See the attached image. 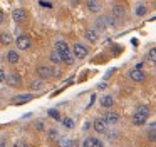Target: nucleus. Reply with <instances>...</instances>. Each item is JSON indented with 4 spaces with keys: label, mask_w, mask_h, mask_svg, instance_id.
<instances>
[{
    "label": "nucleus",
    "mask_w": 156,
    "mask_h": 147,
    "mask_svg": "<svg viewBox=\"0 0 156 147\" xmlns=\"http://www.w3.org/2000/svg\"><path fill=\"white\" fill-rule=\"evenodd\" d=\"M148 117H149V109L144 105H141V107H138V110H136L134 114H133L131 122H133V125H143V124L148 120Z\"/></svg>",
    "instance_id": "f257e3e1"
},
{
    "label": "nucleus",
    "mask_w": 156,
    "mask_h": 147,
    "mask_svg": "<svg viewBox=\"0 0 156 147\" xmlns=\"http://www.w3.org/2000/svg\"><path fill=\"white\" fill-rule=\"evenodd\" d=\"M37 74L42 80L44 79H51L54 77V67H49V65H39L37 67Z\"/></svg>",
    "instance_id": "f03ea898"
},
{
    "label": "nucleus",
    "mask_w": 156,
    "mask_h": 147,
    "mask_svg": "<svg viewBox=\"0 0 156 147\" xmlns=\"http://www.w3.org/2000/svg\"><path fill=\"white\" fill-rule=\"evenodd\" d=\"M15 43H17L19 50H27V49H30L32 40H30V37H27V35H19L17 40H15Z\"/></svg>",
    "instance_id": "7ed1b4c3"
},
{
    "label": "nucleus",
    "mask_w": 156,
    "mask_h": 147,
    "mask_svg": "<svg viewBox=\"0 0 156 147\" xmlns=\"http://www.w3.org/2000/svg\"><path fill=\"white\" fill-rule=\"evenodd\" d=\"M72 55H74L76 59H84V57L87 55V49H86L82 43H74V47H72Z\"/></svg>",
    "instance_id": "20e7f679"
},
{
    "label": "nucleus",
    "mask_w": 156,
    "mask_h": 147,
    "mask_svg": "<svg viewBox=\"0 0 156 147\" xmlns=\"http://www.w3.org/2000/svg\"><path fill=\"white\" fill-rule=\"evenodd\" d=\"M54 49H55V52H57L59 55L69 53V45H67V42H64V40H57V42L54 43Z\"/></svg>",
    "instance_id": "39448f33"
},
{
    "label": "nucleus",
    "mask_w": 156,
    "mask_h": 147,
    "mask_svg": "<svg viewBox=\"0 0 156 147\" xmlns=\"http://www.w3.org/2000/svg\"><path fill=\"white\" fill-rule=\"evenodd\" d=\"M12 19H14L17 23H20V22H24V20L27 19V13H25L24 9H15L14 12H12Z\"/></svg>",
    "instance_id": "423d86ee"
},
{
    "label": "nucleus",
    "mask_w": 156,
    "mask_h": 147,
    "mask_svg": "<svg viewBox=\"0 0 156 147\" xmlns=\"http://www.w3.org/2000/svg\"><path fill=\"white\" fill-rule=\"evenodd\" d=\"M82 147H102V142L99 139H96V137H87L82 142Z\"/></svg>",
    "instance_id": "0eeeda50"
},
{
    "label": "nucleus",
    "mask_w": 156,
    "mask_h": 147,
    "mask_svg": "<svg viewBox=\"0 0 156 147\" xmlns=\"http://www.w3.org/2000/svg\"><path fill=\"white\" fill-rule=\"evenodd\" d=\"M129 79L134 80V82H143V80H144V74L139 69H133L131 72H129Z\"/></svg>",
    "instance_id": "6e6552de"
},
{
    "label": "nucleus",
    "mask_w": 156,
    "mask_h": 147,
    "mask_svg": "<svg viewBox=\"0 0 156 147\" xmlns=\"http://www.w3.org/2000/svg\"><path fill=\"white\" fill-rule=\"evenodd\" d=\"M5 80H7L9 85H19V84H20V75L15 74V72H10V74L5 75Z\"/></svg>",
    "instance_id": "1a4fd4ad"
},
{
    "label": "nucleus",
    "mask_w": 156,
    "mask_h": 147,
    "mask_svg": "<svg viewBox=\"0 0 156 147\" xmlns=\"http://www.w3.org/2000/svg\"><path fill=\"white\" fill-rule=\"evenodd\" d=\"M106 125H108V124H106V120L101 119V117L94 120V130L98 134H104L106 132Z\"/></svg>",
    "instance_id": "9d476101"
},
{
    "label": "nucleus",
    "mask_w": 156,
    "mask_h": 147,
    "mask_svg": "<svg viewBox=\"0 0 156 147\" xmlns=\"http://www.w3.org/2000/svg\"><path fill=\"white\" fill-rule=\"evenodd\" d=\"M32 99V95L30 94H20V95H17V97H14L12 99V104H25V102H29V100Z\"/></svg>",
    "instance_id": "9b49d317"
},
{
    "label": "nucleus",
    "mask_w": 156,
    "mask_h": 147,
    "mask_svg": "<svg viewBox=\"0 0 156 147\" xmlns=\"http://www.w3.org/2000/svg\"><path fill=\"white\" fill-rule=\"evenodd\" d=\"M20 60V55H19L17 50H9L7 52V62L9 63H17Z\"/></svg>",
    "instance_id": "f8f14e48"
},
{
    "label": "nucleus",
    "mask_w": 156,
    "mask_h": 147,
    "mask_svg": "<svg viewBox=\"0 0 156 147\" xmlns=\"http://www.w3.org/2000/svg\"><path fill=\"white\" fill-rule=\"evenodd\" d=\"M101 105L104 107V109H111V107L114 105V99H112L111 95H102L101 97Z\"/></svg>",
    "instance_id": "ddd939ff"
},
{
    "label": "nucleus",
    "mask_w": 156,
    "mask_h": 147,
    "mask_svg": "<svg viewBox=\"0 0 156 147\" xmlns=\"http://www.w3.org/2000/svg\"><path fill=\"white\" fill-rule=\"evenodd\" d=\"M104 120H106V124H116L119 120V115L116 112H108L104 115Z\"/></svg>",
    "instance_id": "4468645a"
},
{
    "label": "nucleus",
    "mask_w": 156,
    "mask_h": 147,
    "mask_svg": "<svg viewBox=\"0 0 156 147\" xmlns=\"http://www.w3.org/2000/svg\"><path fill=\"white\" fill-rule=\"evenodd\" d=\"M86 39H87L89 42L96 43V42H98V39H99V35H98V32H96L94 29H89L87 32H86Z\"/></svg>",
    "instance_id": "2eb2a0df"
},
{
    "label": "nucleus",
    "mask_w": 156,
    "mask_h": 147,
    "mask_svg": "<svg viewBox=\"0 0 156 147\" xmlns=\"http://www.w3.org/2000/svg\"><path fill=\"white\" fill-rule=\"evenodd\" d=\"M0 43H2V45H10L12 43V35L9 32H2L0 33Z\"/></svg>",
    "instance_id": "dca6fc26"
},
{
    "label": "nucleus",
    "mask_w": 156,
    "mask_h": 147,
    "mask_svg": "<svg viewBox=\"0 0 156 147\" xmlns=\"http://www.w3.org/2000/svg\"><path fill=\"white\" fill-rule=\"evenodd\" d=\"M112 13H114V17H124L126 10H124V7H121V5H114L112 7Z\"/></svg>",
    "instance_id": "f3484780"
},
{
    "label": "nucleus",
    "mask_w": 156,
    "mask_h": 147,
    "mask_svg": "<svg viewBox=\"0 0 156 147\" xmlns=\"http://www.w3.org/2000/svg\"><path fill=\"white\" fill-rule=\"evenodd\" d=\"M87 9L91 10V12H98V10H99L98 0H87Z\"/></svg>",
    "instance_id": "a211bd4d"
},
{
    "label": "nucleus",
    "mask_w": 156,
    "mask_h": 147,
    "mask_svg": "<svg viewBox=\"0 0 156 147\" xmlns=\"http://www.w3.org/2000/svg\"><path fill=\"white\" fill-rule=\"evenodd\" d=\"M42 87H44V82H42V79H37V80H32V82H30V89L39 90V89H42Z\"/></svg>",
    "instance_id": "6ab92c4d"
},
{
    "label": "nucleus",
    "mask_w": 156,
    "mask_h": 147,
    "mask_svg": "<svg viewBox=\"0 0 156 147\" xmlns=\"http://www.w3.org/2000/svg\"><path fill=\"white\" fill-rule=\"evenodd\" d=\"M62 124H64L66 129H72V127H74V120H72L71 117H64V119H62Z\"/></svg>",
    "instance_id": "aec40b11"
},
{
    "label": "nucleus",
    "mask_w": 156,
    "mask_h": 147,
    "mask_svg": "<svg viewBox=\"0 0 156 147\" xmlns=\"http://www.w3.org/2000/svg\"><path fill=\"white\" fill-rule=\"evenodd\" d=\"M49 59H51L52 63H61V62H62V60H61V55H59L57 52H52L51 55H49Z\"/></svg>",
    "instance_id": "412c9836"
},
{
    "label": "nucleus",
    "mask_w": 156,
    "mask_h": 147,
    "mask_svg": "<svg viewBox=\"0 0 156 147\" xmlns=\"http://www.w3.org/2000/svg\"><path fill=\"white\" fill-rule=\"evenodd\" d=\"M148 59H149V62L156 63V47H153V49L148 52Z\"/></svg>",
    "instance_id": "4be33fe9"
},
{
    "label": "nucleus",
    "mask_w": 156,
    "mask_h": 147,
    "mask_svg": "<svg viewBox=\"0 0 156 147\" xmlns=\"http://www.w3.org/2000/svg\"><path fill=\"white\" fill-rule=\"evenodd\" d=\"M57 137H59V134H57V130H55V129L49 130V139H51V140H55Z\"/></svg>",
    "instance_id": "5701e85b"
},
{
    "label": "nucleus",
    "mask_w": 156,
    "mask_h": 147,
    "mask_svg": "<svg viewBox=\"0 0 156 147\" xmlns=\"http://www.w3.org/2000/svg\"><path fill=\"white\" fill-rule=\"evenodd\" d=\"M146 13V7H143V5H139L138 9H136V15L138 17H143Z\"/></svg>",
    "instance_id": "b1692460"
},
{
    "label": "nucleus",
    "mask_w": 156,
    "mask_h": 147,
    "mask_svg": "<svg viewBox=\"0 0 156 147\" xmlns=\"http://www.w3.org/2000/svg\"><path fill=\"white\" fill-rule=\"evenodd\" d=\"M49 115H51V117H54V119H61V115H59V112H57V110H49Z\"/></svg>",
    "instance_id": "393cba45"
},
{
    "label": "nucleus",
    "mask_w": 156,
    "mask_h": 147,
    "mask_svg": "<svg viewBox=\"0 0 156 147\" xmlns=\"http://www.w3.org/2000/svg\"><path fill=\"white\" fill-rule=\"evenodd\" d=\"M148 139L149 140H156V132H154V130H149V132H148Z\"/></svg>",
    "instance_id": "a878e982"
},
{
    "label": "nucleus",
    "mask_w": 156,
    "mask_h": 147,
    "mask_svg": "<svg viewBox=\"0 0 156 147\" xmlns=\"http://www.w3.org/2000/svg\"><path fill=\"white\" fill-rule=\"evenodd\" d=\"M98 25L102 27V29H106V20L104 19H98Z\"/></svg>",
    "instance_id": "bb28decb"
},
{
    "label": "nucleus",
    "mask_w": 156,
    "mask_h": 147,
    "mask_svg": "<svg viewBox=\"0 0 156 147\" xmlns=\"http://www.w3.org/2000/svg\"><path fill=\"white\" fill-rule=\"evenodd\" d=\"M41 5H42V7H49V9H51L52 3H51V2H47V0H41Z\"/></svg>",
    "instance_id": "cd10ccee"
},
{
    "label": "nucleus",
    "mask_w": 156,
    "mask_h": 147,
    "mask_svg": "<svg viewBox=\"0 0 156 147\" xmlns=\"http://www.w3.org/2000/svg\"><path fill=\"white\" fill-rule=\"evenodd\" d=\"M35 129H37V130H42V129H44V125H42L41 120H37V122H35Z\"/></svg>",
    "instance_id": "c85d7f7f"
},
{
    "label": "nucleus",
    "mask_w": 156,
    "mask_h": 147,
    "mask_svg": "<svg viewBox=\"0 0 156 147\" xmlns=\"http://www.w3.org/2000/svg\"><path fill=\"white\" fill-rule=\"evenodd\" d=\"M5 75H7V74H5L4 70L0 69V82H4V80H5Z\"/></svg>",
    "instance_id": "c756f323"
},
{
    "label": "nucleus",
    "mask_w": 156,
    "mask_h": 147,
    "mask_svg": "<svg viewBox=\"0 0 156 147\" xmlns=\"http://www.w3.org/2000/svg\"><path fill=\"white\" fill-rule=\"evenodd\" d=\"M4 20H5V15H4V12H2V9H0V23H4Z\"/></svg>",
    "instance_id": "7c9ffc66"
},
{
    "label": "nucleus",
    "mask_w": 156,
    "mask_h": 147,
    "mask_svg": "<svg viewBox=\"0 0 156 147\" xmlns=\"http://www.w3.org/2000/svg\"><path fill=\"white\" fill-rule=\"evenodd\" d=\"M15 147H30V145H27V144H15Z\"/></svg>",
    "instance_id": "2f4dec72"
},
{
    "label": "nucleus",
    "mask_w": 156,
    "mask_h": 147,
    "mask_svg": "<svg viewBox=\"0 0 156 147\" xmlns=\"http://www.w3.org/2000/svg\"><path fill=\"white\" fill-rule=\"evenodd\" d=\"M0 147H5V140H0Z\"/></svg>",
    "instance_id": "473e14b6"
},
{
    "label": "nucleus",
    "mask_w": 156,
    "mask_h": 147,
    "mask_svg": "<svg viewBox=\"0 0 156 147\" xmlns=\"http://www.w3.org/2000/svg\"><path fill=\"white\" fill-rule=\"evenodd\" d=\"M72 3H74V5H77V3H79V0H72Z\"/></svg>",
    "instance_id": "72a5a7b5"
}]
</instances>
